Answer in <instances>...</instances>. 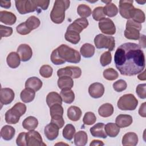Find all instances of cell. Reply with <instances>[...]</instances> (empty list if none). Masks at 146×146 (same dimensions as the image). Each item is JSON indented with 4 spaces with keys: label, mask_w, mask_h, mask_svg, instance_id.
<instances>
[{
    "label": "cell",
    "mask_w": 146,
    "mask_h": 146,
    "mask_svg": "<svg viewBox=\"0 0 146 146\" xmlns=\"http://www.w3.org/2000/svg\"><path fill=\"white\" fill-rule=\"evenodd\" d=\"M26 25L27 27L31 30H33L38 28L40 24V21L34 15H32L26 21Z\"/></svg>",
    "instance_id": "ab89813d"
},
{
    "label": "cell",
    "mask_w": 146,
    "mask_h": 146,
    "mask_svg": "<svg viewBox=\"0 0 146 146\" xmlns=\"http://www.w3.org/2000/svg\"><path fill=\"white\" fill-rule=\"evenodd\" d=\"M106 15L104 13L103 7L98 6L95 8L92 11V18L96 21H100L102 19L106 18Z\"/></svg>",
    "instance_id": "b9f144b4"
},
{
    "label": "cell",
    "mask_w": 146,
    "mask_h": 146,
    "mask_svg": "<svg viewBox=\"0 0 146 146\" xmlns=\"http://www.w3.org/2000/svg\"><path fill=\"white\" fill-rule=\"evenodd\" d=\"M88 26V20L84 18H80L75 19L68 26L67 29L75 31L80 34L84 29L87 28Z\"/></svg>",
    "instance_id": "9a60e30c"
},
{
    "label": "cell",
    "mask_w": 146,
    "mask_h": 146,
    "mask_svg": "<svg viewBox=\"0 0 146 146\" xmlns=\"http://www.w3.org/2000/svg\"><path fill=\"white\" fill-rule=\"evenodd\" d=\"M99 28L104 34L113 35L116 33V27L113 22L109 18H104L99 22Z\"/></svg>",
    "instance_id": "7c38bea8"
},
{
    "label": "cell",
    "mask_w": 146,
    "mask_h": 146,
    "mask_svg": "<svg viewBox=\"0 0 146 146\" xmlns=\"http://www.w3.org/2000/svg\"><path fill=\"white\" fill-rule=\"evenodd\" d=\"M104 124L103 123H98L90 129L91 135L96 137L106 139L107 135L104 130Z\"/></svg>",
    "instance_id": "ac0fdd59"
},
{
    "label": "cell",
    "mask_w": 146,
    "mask_h": 146,
    "mask_svg": "<svg viewBox=\"0 0 146 146\" xmlns=\"http://www.w3.org/2000/svg\"><path fill=\"white\" fill-rule=\"evenodd\" d=\"M82 111L80 108L76 106H70L67 110V117L68 119L73 121L79 120L82 116Z\"/></svg>",
    "instance_id": "cb8c5ba5"
},
{
    "label": "cell",
    "mask_w": 146,
    "mask_h": 146,
    "mask_svg": "<svg viewBox=\"0 0 146 146\" xmlns=\"http://www.w3.org/2000/svg\"><path fill=\"white\" fill-rule=\"evenodd\" d=\"M50 113L51 116L55 115H60L63 116V108L62 106V104H55L51 106L50 107Z\"/></svg>",
    "instance_id": "7dc6e473"
},
{
    "label": "cell",
    "mask_w": 146,
    "mask_h": 146,
    "mask_svg": "<svg viewBox=\"0 0 146 146\" xmlns=\"http://www.w3.org/2000/svg\"><path fill=\"white\" fill-rule=\"evenodd\" d=\"M137 78L140 80H145V71H144L142 73H140L138 75Z\"/></svg>",
    "instance_id": "91938a15"
},
{
    "label": "cell",
    "mask_w": 146,
    "mask_h": 146,
    "mask_svg": "<svg viewBox=\"0 0 146 146\" xmlns=\"http://www.w3.org/2000/svg\"><path fill=\"white\" fill-rule=\"evenodd\" d=\"M57 83L59 88L61 90L64 89H71L74 86L72 78L66 76L59 77Z\"/></svg>",
    "instance_id": "484cf974"
},
{
    "label": "cell",
    "mask_w": 146,
    "mask_h": 146,
    "mask_svg": "<svg viewBox=\"0 0 146 146\" xmlns=\"http://www.w3.org/2000/svg\"><path fill=\"white\" fill-rule=\"evenodd\" d=\"M138 143V136L136 133L132 132L126 133L122 138V145L124 146H135Z\"/></svg>",
    "instance_id": "44dd1931"
},
{
    "label": "cell",
    "mask_w": 146,
    "mask_h": 146,
    "mask_svg": "<svg viewBox=\"0 0 146 146\" xmlns=\"http://www.w3.org/2000/svg\"><path fill=\"white\" fill-rule=\"evenodd\" d=\"M145 104L146 103L144 102L142 103L139 109V114L140 116L143 117H146V113H145Z\"/></svg>",
    "instance_id": "11a10c76"
},
{
    "label": "cell",
    "mask_w": 146,
    "mask_h": 146,
    "mask_svg": "<svg viewBox=\"0 0 146 146\" xmlns=\"http://www.w3.org/2000/svg\"><path fill=\"white\" fill-rule=\"evenodd\" d=\"M26 111V106L25 104L18 102L5 113V121L9 124H15L18 123L20 117L23 115Z\"/></svg>",
    "instance_id": "277c9868"
},
{
    "label": "cell",
    "mask_w": 146,
    "mask_h": 146,
    "mask_svg": "<svg viewBox=\"0 0 146 146\" xmlns=\"http://www.w3.org/2000/svg\"><path fill=\"white\" fill-rule=\"evenodd\" d=\"M94 41L96 47L98 49L107 48L109 51H112L115 46L114 37L110 35L106 36L103 34L97 35Z\"/></svg>",
    "instance_id": "8992f818"
},
{
    "label": "cell",
    "mask_w": 146,
    "mask_h": 146,
    "mask_svg": "<svg viewBox=\"0 0 146 146\" xmlns=\"http://www.w3.org/2000/svg\"><path fill=\"white\" fill-rule=\"evenodd\" d=\"M15 3L17 11L21 14L32 13L38 9L35 0H18L15 1Z\"/></svg>",
    "instance_id": "ba28073f"
},
{
    "label": "cell",
    "mask_w": 146,
    "mask_h": 146,
    "mask_svg": "<svg viewBox=\"0 0 146 146\" xmlns=\"http://www.w3.org/2000/svg\"><path fill=\"white\" fill-rule=\"evenodd\" d=\"M88 136L84 131L77 132L74 136V143L77 146H84L87 143Z\"/></svg>",
    "instance_id": "1f68e13d"
},
{
    "label": "cell",
    "mask_w": 146,
    "mask_h": 146,
    "mask_svg": "<svg viewBox=\"0 0 146 146\" xmlns=\"http://www.w3.org/2000/svg\"><path fill=\"white\" fill-rule=\"evenodd\" d=\"M114 62L120 73L124 76H134L145 68V55L138 44L127 42L121 44L116 50Z\"/></svg>",
    "instance_id": "6da1fadb"
},
{
    "label": "cell",
    "mask_w": 146,
    "mask_h": 146,
    "mask_svg": "<svg viewBox=\"0 0 146 146\" xmlns=\"http://www.w3.org/2000/svg\"><path fill=\"white\" fill-rule=\"evenodd\" d=\"M64 38L67 41L74 44H78L80 40V36L79 33L75 31L68 29H67L64 34Z\"/></svg>",
    "instance_id": "836d02e7"
},
{
    "label": "cell",
    "mask_w": 146,
    "mask_h": 146,
    "mask_svg": "<svg viewBox=\"0 0 146 146\" xmlns=\"http://www.w3.org/2000/svg\"><path fill=\"white\" fill-rule=\"evenodd\" d=\"M132 117L129 115L120 114L115 119V123L119 128L127 127L132 123Z\"/></svg>",
    "instance_id": "ffe728a7"
},
{
    "label": "cell",
    "mask_w": 146,
    "mask_h": 146,
    "mask_svg": "<svg viewBox=\"0 0 146 146\" xmlns=\"http://www.w3.org/2000/svg\"><path fill=\"white\" fill-rule=\"evenodd\" d=\"M38 125V119L32 116L27 117L22 122V127L27 131L34 130Z\"/></svg>",
    "instance_id": "83f0119b"
},
{
    "label": "cell",
    "mask_w": 146,
    "mask_h": 146,
    "mask_svg": "<svg viewBox=\"0 0 146 146\" xmlns=\"http://www.w3.org/2000/svg\"><path fill=\"white\" fill-rule=\"evenodd\" d=\"M104 143L99 140H94L90 144V146H103L104 145Z\"/></svg>",
    "instance_id": "680465c9"
},
{
    "label": "cell",
    "mask_w": 146,
    "mask_h": 146,
    "mask_svg": "<svg viewBox=\"0 0 146 146\" xmlns=\"http://www.w3.org/2000/svg\"><path fill=\"white\" fill-rule=\"evenodd\" d=\"M112 60V55L110 51L103 52L100 58V62L103 67H105L111 63Z\"/></svg>",
    "instance_id": "f6af8a7d"
},
{
    "label": "cell",
    "mask_w": 146,
    "mask_h": 146,
    "mask_svg": "<svg viewBox=\"0 0 146 146\" xmlns=\"http://www.w3.org/2000/svg\"><path fill=\"white\" fill-rule=\"evenodd\" d=\"M75 127L71 124H68L64 127L62 135L63 137L66 140H71L75 133Z\"/></svg>",
    "instance_id": "74e56055"
},
{
    "label": "cell",
    "mask_w": 146,
    "mask_h": 146,
    "mask_svg": "<svg viewBox=\"0 0 146 146\" xmlns=\"http://www.w3.org/2000/svg\"><path fill=\"white\" fill-rule=\"evenodd\" d=\"M131 19L141 24L145 22V14L141 10L134 8L131 13Z\"/></svg>",
    "instance_id": "d590c367"
},
{
    "label": "cell",
    "mask_w": 146,
    "mask_h": 146,
    "mask_svg": "<svg viewBox=\"0 0 146 146\" xmlns=\"http://www.w3.org/2000/svg\"><path fill=\"white\" fill-rule=\"evenodd\" d=\"M95 47L88 43H84L80 48V52L81 55L86 58H89L93 56L95 54Z\"/></svg>",
    "instance_id": "f546056e"
},
{
    "label": "cell",
    "mask_w": 146,
    "mask_h": 146,
    "mask_svg": "<svg viewBox=\"0 0 146 146\" xmlns=\"http://www.w3.org/2000/svg\"><path fill=\"white\" fill-rule=\"evenodd\" d=\"M60 95L62 99V101L67 104L72 103L75 99V94L71 89L62 90Z\"/></svg>",
    "instance_id": "e575fe53"
},
{
    "label": "cell",
    "mask_w": 146,
    "mask_h": 146,
    "mask_svg": "<svg viewBox=\"0 0 146 146\" xmlns=\"http://www.w3.org/2000/svg\"><path fill=\"white\" fill-rule=\"evenodd\" d=\"M1 136L5 140H11L15 134V129L12 126L9 125H4L1 129Z\"/></svg>",
    "instance_id": "d4e9b609"
},
{
    "label": "cell",
    "mask_w": 146,
    "mask_h": 146,
    "mask_svg": "<svg viewBox=\"0 0 146 146\" xmlns=\"http://www.w3.org/2000/svg\"><path fill=\"white\" fill-rule=\"evenodd\" d=\"M16 30L18 33H19L21 35H25L27 34H29L31 31L27 27L26 25V22H22L21 23H20L19 25H18L17 27H16Z\"/></svg>",
    "instance_id": "f907efd6"
},
{
    "label": "cell",
    "mask_w": 146,
    "mask_h": 146,
    "mask_svg": "<svg viewBox=\"0 0 146 146\" xmlns=\"http://www.w3.org/2000/svg\"><path fill=\"white\" fill-rule=\"evenodd\" d=\"M88 93L93 98H101L104 93V87L103 84L99 82L92 83L88 87Z\"/></svg>",
    "instance_id": "2e32d148"
},
{
    "label": "cell",
    "mask_w": 146,
    "mask_h": 146,
    "mask_svg": "<svg viewBox=\"0 0 146 146\" xmlns=\"http://www.w3.org/2000/svg\"><path fill=\"white\" fill-rule=\"evenodd\" d=\"M35 96V91L30 88H25L20 94V98L22 101L26 103L32 102L34 99Z\"/></svg>",
    "instance_id": "4316f807"
},
{
    "label": "cell",
    "mask_w": 146,
    "mask_h": 146,
    "mask_svg": "<svg viewBox=\"0 0 146 146\" xmlns=\"http://www.w3.org/2000/svg\"><path fill=\"white\" fill-rule=\"evenodd\" d=\"M104 13L106 15H107L109 17H113L116 16L118 13V9L115 4L110 2L103 7Z\"/></svg>",
    "instance_id": "8d00e7d4"
},
{
    "label": "cell",
    "mask_w": 146,
    "mask_h": 146,
    "mask_svg": "<svg viewBox=\"0 0 146 146\" xmlns=\"http://www.w3.org/2000/svg\"><path fill=\"white\" fill-rule=\"evenodd\" d=\"M68 0H56L50 13L51 21L56 24L62 23L65 18V11L70 7Z\"/></svg>",
    "instance_id": "3957f363"
},
{
    "label": "cell",
    "mask_w": 146,
    "mask_h": 146,
    "mask_svg": "<svg viewBox=\"0 0 146 146\" xmlns=\"http://www.w3.org/2000/svg\"><path fill=\"white\" fill-rule=\"evenodd\" d=\"M104 130L107 135L111 137H115L120 132V128L113 123H108L104 126Z\"/></svg>",
    "instance_id": "d6a6232c"
},
{
    "label": "cell",
    "mask_w": 146,
    "mask_h": 146,
    "mask_svg": "<svg viewBox=\"0 0 146 146\" xmlns=\"http://www.w3.org/2000/svg\"><path fill=\"white\" fill-rule=\"evenodd\" d=\"M146 84L145 83L140 84L137 85L136 88V92L137 96L142 99L146 98Z\"/></svg>",
    "instance_id": "681fc988"
},
{
    "label": "cell",
    "mask_w": 146,
    "mask_h": 146,
    "mask_svg": "<svg viewBox=\"0 0 146 146\" xmlns=\"http://www.w3.org/2000/svg\"><path fill=\"white\" fill-rule=\"evenodd\" d=\"M26 139L27 146L46 145V144L43 142L40 133L34 130L29 131V132L26 133Z\"/></svg>",
    "instance_id": "30bf717a"
},
{
    "label": "cell",
    "mask_w": 146,
    "mask_h": 146,
    "mask_svg": "<svg viewBox=\"0 0 146 146\" xmlns=\"http://www.w3.org/2000/svg\"><path fill=\"white\" fill-rule=\"evenodd\" d=\"M15 98L13 90L10 88H2L0 92V101L2 104H10Z\"/></svg>",
    "instance_id": "5bb4252c"
},
{
    "label": "cell",
    "mask_w": 146,
    "mask_h": 146,
    "mask_svg": "<svg viewBox=\"0 0 146 146\" xmlns=\"http://www.w3.org/2000/svg\"><path fill=\"white\" fill-rule=\"evenodd\" d=\"M99 115L103 117H108L113 113V106L108 103L102 104L98 109Z\"/></svg>",
    "instance_id": "4dcf8cb0"
},
{
    "label": "cell",
    "mask_w": 146,
    "mask_h": 146,
    "mask_svg": "<svg viewBox=\"0 0 146 146\" xmlns=\"http://www.w3.org/2000/svg\"><path fill=\"white\" fill-rule=\"evenodd\" d=\"M132 0H120L119 1V13L120 15L127 19H131V13L135 8Z\"/></svg>",
    "instance_id": "8fae6325"
},
{
    "label": "cell",
    "mask_w": 146,
    "mask_h": 146,
    "mask_svg": "<svg viewBox=\"0 0 146 146\" xmlns=\"http://www.w3.org/2000/svg\"><path fill=\"white\" fill-rule=\"evenodd\" d=\"M50 58L53 64L60 65L64 64L66 62L78 63L81 60V56L75 49L62 44L52 51Z\"/></svg>",
    "instance_id": "7a4b0ae2"
},
{
    "label": "cell",
    "mask_w": 146,
    "mask_h": 146,
    "mask_svg": "<svg viewBox=\"0 0 146 146\" xmlns=\"http://www.w3.org/2000/svg\"><path fill=\"white\" fill-rule=\"evenodd\" d=\"M138 104V100L135 96L131 94H125L121 96L117 103L119 109L123 111L135 110Z\"/></svg>",
    "instance_id": "5b68a950"
},
{
    "label": "cell",
    "mask_w": 146,
    "mask_h": 146,
    "mask_svg": "<svg viewBox=\"0 0 146 146\" xmlns=\"http://www.w3.org/2000/svg\"><path fill=\"white\" fill-rule=\"evenodd\" d=\"M43 83L40 79L36 76L30 77L25 82V88H30L35 92L39 91L42 87Z\"/></svg>",
    "instance_id": "7402d4cb"
},
{
    "label": "cell",
    "mask_w": 146,
    "mask_h": 146,
    "mask_svg": "<svg viewBox=\"0 0 146 146\" xmlns=\"http://www.w3.org/2000/svg\"><path fill=\"white\" fill-rule=\"evenodd\" d=\"M139 46L140 47V48H145V36L143 34H140L139 37Z\"/></svg>",
    "instance_id": "9f6ffc18"
},
{
    "label": "cell",
    "mask_w": 146,
    "mask_h": 146,
    "mask_svg": "<svg viewBox=\"0 0 146 146\" xmlns=\"http://www.w3.org/2000/svg\"><path fill=\"white\" fill-rule=\"evenodd\" d=\"M59 129V128L56 124L51 122L44 127V133L48 140L52 141L58 136Z\"/></svg>",
    "instance_id": "e0dca14e"
},
{
    "label": "cell",
    "mask_w": 146,
    "mask_h": 146,
    "mask_svg": "<svg viewBox=\"0 0 146 146\" xmlns=\"http://www.w3.org/2000/svg\"><path fill=\"white\" fill-rule=\"evenodd\" d=\"M127 84L126 82L123 79H119L113 84V88L116 92H122L127 88Z\"/></svg>",
    "instance_id": "bcb514c9"
},
{
    "label": "cell",
    "mask_w": 146,
    "mask_h": 146,
    "mask_svg": "<svg viewBox=\"0 0 146 146\" xmlns=\"http://www.w3.org/2000/svg\"><path fill=\"white\" fill-rule=\"evenodd\" d=\"M51 117V122L56 124L59 129H61L63 127L64 124V120L63 118V116L60 115H55Z\"/></svg>",
    "instance_id": "c3c4849f"
},
{
    "label": "cell",
    "mask_w": 146,
    "mask_h": 146,
    "mask_svg": "<svg viewBox=\"0 0 146 146\" xmlns=\"http://www.w3.org/2000/svg\"><path fill=\"white\" fill-rule=\"evenodd\" d=\"M0 6L5 9H9L11 7L10 1H1Z\"/></svg>",
    "instance_id": "6f0895ef"
},
{
    "label": "cell",
    "mask_w": 146,
    "mask_h": 146,
    "mask_svg": "<svg viewBox=\"0 0 146 146\" xmlns=\"http://www.w3.org/2000/svg\"><path fill=\"white\" fill-rule=\"evenodd\" d=\"M0 31H1V37H8L10 36L13 32L12 27L5 26L2 25H0Z\"/></svg>",
    "instance_id": "816d5d0a"
},
{
    "label": "cell",
    "mask_w": 146,
    "mask_h": 146,
    "mask_svg": "<svg viewBox=\"0 0 146 146\" xmlns=\"http://www.w3.org/2000/svg\"><path fill=\"white\" fill-rule=\"evenodd\" d=\"M104 78L108 80H114L119 77L118 72L112 68L106 69L103 73Z\"/></svg>",
    "instance_id": "60d3db41"
},
{
    "label": "cell",
    "mask_w": 146,
    "mask_h": 146,
    "mask_svg": "<svg viewBox=\"0 0 146 146\" xmlns=\"http://www.w3.org/2000/svg\"><path fill=\"white\" fill-rule=\"evenodd\" d=\"M35 2L38 7H40L42 10H47L50 1H43V0H35Z\"/></svg>",
    "instance_id": "db71d44e"
},
{
    "label": "cell",
    "mask_w": 146,
    "mask_h": 146,
    "mask_svg": "<svg viewBox=\"0 0 146 146\" xmlns=\"http://www.w3.org/2000/svg\"><path fill=\"white\" fill-rule=\"evenodd\" d=\"M53 72L52 68L47 64L43 65L41 66L39 70V74L40 75L45 78H48L52 76Z\"/></svg>",
    "instance_id": "ee69618b"
},
{
    "label": "cell",
    "mask_w": 146,
    "mask_h": 146,
    "mask_svg": "<svg viewBox=\"0 0 146 146\" xmlns=\"http://www.w3.org/2000/svg\"><path fill=\"white\" fill-rule=\"evenodd\" d=\"M82 75V70L80 67L74 66H67L61 68L57 71V75L59 77L69 76L72 79H77L80 78Z\"/></svg>",
    "instance_id": "9c48e42d"
},
{
    "label": "cell",
    "mask_w": 146,
    "mask_h": 146,
    "mask_svg": "<svg viewBox=\"0 0 146 146\" xmlns=\"http://www.w3.org/2000/svg\"><path fill=\"white\" fill-rule=\"evenodd\" d=\"M141 30V24L136 22L132 19H128L126 23L124 36L131 40H138L140 37V31Z\"/></svg>",
    "instance_id": "52a82bcc"
},
{
    "label": "cell",
    "mask_w": 146,
    "mask_h": 146,
    "mask_svg": "<svg viewBox=\"0 0 146 146\" xmlns=\"http://www.w3.org/2000/svg\"><path fill=\"white\" fill-rule=\"evenodd\" d=\"M77 13L82 18H87L91 15L92 11L91 8L85 4H80L77 8Z\"/></svg>",
    "instance_id": "f35d334b"
},
{
    "label": "cell",
    "mask_w": 146,
    "mask_h": 146,
    "mask_svg": "<svg viewBox=\"0 0 146 146\" xmlns=\"http://www.w3.org/2000/svg\"><path fill=\"white\" fill-rule=\"evenodd\" d=\"M17 21V17L13 13L3 10L0 11V21L7 25H13Z\"/></svg>",
    "instance_id": "d6986e66"
},
{
    "label": "cell",
    "mask_w": 146,
    "mask_h": 146,
    "mask_svg": "<svg viewBox=\"0 0 146 146\" xmlns=\"http://www.w3.org/2000/svg\"><path fill=\"white\" fill-rule=\"evenodd\" d=\"M26 133L25 132H21L17 139H16V143L18 146H26L27 145L26 143Z\"/></svg>",
    "instance_id": "f5cc1de1"
},
{
    "label": "cell",
    "mask_w": 146,
    "mask_h": 146,
    "mask_svg": "<svg viewBox=\"0 0 146 146\" xmlns=\"http://www.w3.org/2000/svg\"><path fill=\"white\" fill-rule=\"evenodd\" d=\"M96 121V117L92 112H87L83 117V122L84 124L90 125L94 124Z\"/></svg>",
    "instance_id": "7bdbcfd3"
},
{
    "label": "cell",
    "mask_w": 146,
    "mask_h": 146,
    "mask_svg": "<svg viewBox=\"0 0 146 146\" xmlns=\"http://www.w3.org/2000/svg\"><path fill=\"white\" fill-rule=\"evenodd\" d=\"M17 52L19 55L21 60L27 62L33 56V51L31 47L27 44H20L17 50Z\"/></svg>",
    "instance_id": "4fadbf2b"
},
{
    "label": "cell",
    "mask_w": 146,
    "mask_h": 146,
    "mask_svg": "<svg viewBox=\"0 0 146 146\" xmlns=\"http://www.w3.org/2000/svg\"><path fill=\"white\" fill-rule=\"evenodd\" d=\"M62 102L60 95L56 92H50L46 96V103L49 107L55 104H62Z\"/></svg>",
    "instance_id": "f1b7e54d"
},
{
    "label": "cell",
    "mask_w": 146,
    "mask_h": 146,
    "mask_svg": "<svg viewBox=\"0 0 146 146\" xmlns=\"http://www.w3.org/2000/svg\"><path fill=\"white\" fill-rule=\"evenodd\" d=\"M6 62L7 65L10 68H16L20 64L21 58L17 52H11L7 56Z\"/></svg>",
    "instance_id": "603a6c76"
}]
</instances>
